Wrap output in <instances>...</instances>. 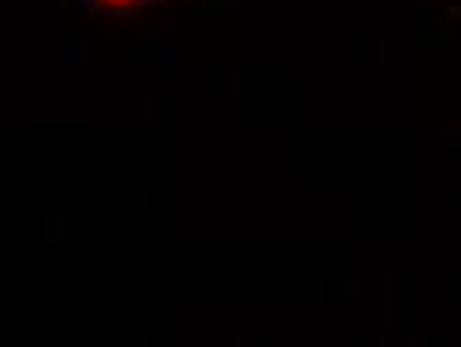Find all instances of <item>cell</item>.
Here are the masks:
<instances>
[{
    "label": "cell",
    "instance_id": "1",
    "mask_svg": "<svg viewBox=\"0 0 461 347\" xmlns=\"http://www.w3.org/2000/svg\"><path fill=\"white\" fill-rule=\"evenodd\" d=\"M111 5H130V0H111Z\"/></svg>",
    "mask_w": 461,
    "mask_h": 347
}]
</instances>
